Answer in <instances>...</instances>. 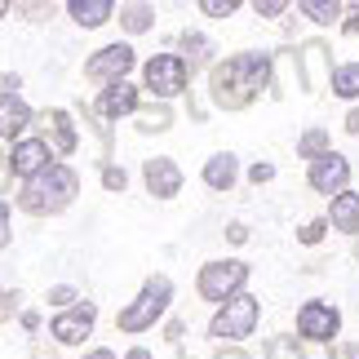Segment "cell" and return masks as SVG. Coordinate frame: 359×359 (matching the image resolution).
Returning a JSON list of instances; mask_svg holds the SVG:
<instances>
[{
	"label": "cell",
	"instance_id": "cell-1",
	"mask_svg": "<svg viewBox=\"0 0 359 359\" xmlns=\"http://www.w3.org/2000/svg\"><path fill=\"white\" fill-rule=\"evenodd\" d=\"M262 89H275V53H231L226 62H217L209 72V98L222 111H244L253 107Z\"/></svg>",
	"mask_w": 359,
	"mask_h": 359
},
{
	"label": "cell",
	"instance_id": "cell-2",
	"mask_svg": "<svg viewBox=\"0 0 359 359\" xmlns=\"http://www.w3.org/2000/svg\"><path fill=\"white\" fill-rule=\"evenodd\" d=\"M80 196V177L72 164H58L53 160L45 173H36L32 182H22L18 191V209L32 213V217H53L62 209H72V200Z\"/></svg>",
	"mask_w": 359,
	"mask_h": 359
},
{
	"label": "cell",
	"instance_id": "cell-3",
	"mask_svg": "<svg viewBox=\"0 0 359 359\" xmlns=\"http://www.w3.org/2000/svg\"><path fill=\"white\" fill-rule=\"evenodd\" d=\"M169 302H173V280L169 275H151L142 284V293L116 315V328L120 333H147V328H156V320L169 311Z\"/></svg>",
	"mask_w": 359,
	"mask_h": 359
},
{
	"label": "cell",
	"instance_id": "cell-4",
	"mask_svg": "<svg viewBox=\"0 0 359 359\" xmlns=\"http://www.w3.org/2000/svg\"><path fill=\"white\" fill-rule=\"evenodd\" d=\"M248 284V262L240 257H226V262H204L200 275H196V293L213 306H226L231 297H240Z\"/></svg>",
	"mask_w": 359,
	"mask_h": 359
},
{
	"label": "cell",
	"instance_id": "cell-5",
	"mask_svg": "<svg viewBox=\"0 0 359 359\" xmlns=\"http://www.w3.org/2000/svg\"><path fill=\"white\" fill-rule=\"evenodd\" d=\"M257 320H262V302L253 293H240V297H231L226 306H217V315L209 320V337L226 341V346H240L244 337H253Z\"/></svg>",
	"mask_w": 359,
	"mask_h": 359
},
{
	"label": "cell",
	"instance_id": "cell-6",
	"mask_svg": "<svg viewBox=\"0 0 359 359\" xmlns=\"http://www.w3.org/2000/svg\"><path fill=\"white\" fill-rule=\"evenodd\" d=\"M142 85L151 89L156 102H169V98H177V93H187L191 67H187L182 53H156V58L142 67Z\"/></svg>",
	"mask_w": 359,
	"mask_h": 359
},
{
	"label": "cell",
	"instance_id": "cell-7",
	"mask_svg": "<svg viewBox=\"0 0 359 359\" xmlns=\"http://www.w3.org/2000/svg\"><path fill=\"white\" fill-rule=\"evenodd\" d=\"M133 45H124V40H116V45H102L98 53H89L85 58V76L93 80V85H120L124 76L133 72Z\"/></svg>",
	"mask_w": 359,
	"mask_h": 359
},
{
	"label": "cell",
	"instance_id": "cell-8",
	"mask_svg": "<svg viewBox=\"0 0 359 359\" xmlns=\"http://www.w3.org/2000/svg\"><path fill=\"white\" fill-rule=\"evenodd\" d=\"M297 333L315 341V346H324V341H333L341 333V311L333 306V302H302L297 306Z\"/></svg>",
	"mask_w": 359,
	"mask_h": 359
},
{
	"label": "cell",
	"instance_id": "cell-9",
	"mask_svg": "<svg viewBox=\"0 0 359 359\" xmlns=\"http://www.w3.org/2000/svg\"><path fill=\"white\" fill-rule=\"evenodd\" d=\"M49 164H53V147L45 137H22V142H13L9 156H5V169H9V177H18V182H32V177L45 173Z\"/></svg>",
	"mask_w": 359,
	"mask_h": 359
},
{
	"label": "cell",
	"instance_id": "cell-10",
	"mask_svg": "<svg viewBox=\"0 0 359 359\" xmlns=\"http://www.w3.org/2000/svg\"><path fill=\"white\" fill-rule=\"evenodd\" d=\"M297 72H302V89L306 93H320L333 85V53H328L324 40H306L297 49Z\"/></svg>",
	"mask_w": 359,
	"mask_h": 359
},
{
	"label": "cell",
	"instance_id": "cell-11",
	"mask_svg": "<svg viewBox=\"0 0 359 359\" xmlns=\"http://www.w3.org/2000/svg\"><path fill=\"white\" fill-rule=\"evenodd\" d=\"M93 324H98V306H93V302H80V306L62 311V315H53L49 337L58 341V346H80V341L93 333Z\"/></svg>",
	"mask_w": 359,
	"mask_h": 359
},
{
	"label": "cell",
	"instance_id": "cell-12",
	"mask_svg": "<svg viewBox=\"0 0 359 359\" xmlns=\"http://www.w3.org/2000/svg\"><path fill=\"white\" fill-rule=\"evenodd\" d=\"M306 182L311 191H320V196H341V191H351V160L346 156H324V160H315L311 169H306Z\"/></svg>",
	"mask_w": 359,
	"mask_h": 359
},
{
	"label": "cell",
	"instance_id": "cell-13",
	"mask_svg": "<svg viewBox=\"0 0 359 359\" xmlns=\"http://www.w3.org/2000/svg\"><path fill=\"white\" fill-rule=\"evenodd\" d=\"M142 182L156 200H173L177 191H182V169H177L173 156H151L142 164Z\"/></svg>",
	"mask_w": 359,
	"mask_h": 359
},
{
	"label": "cell",
	"instance_id": "cell-14",
	"mask_svg": "<svg viewBox=\"0 0 359 359\" xmlns=\"http://www.w3.org/2000/svg\"><path fill=\"white\" fill-rule=\"evenodd\" d=\"M137 111H142V98H137V85H129V80L107 85L98 93V107H93V116H102V120H124V116H137Z\"/></svg>",
	"mask_w": 359,
	"mask_h": 359
},
{
	"label": "cell",
	"instance_id": "cell-15",
	"mask_svg": "<svg viewBox=\"0 0 359 359\" xmlns=\"http://www.w3.org/2000/svg\"><path fill=\"white\" fill-rule=\"evenodd\" d=\"M27 124H32V107L18 93H0V142H22Z\"/></svg>",
	"mask_w": 359,
	"mask_h": 359
},
{
	"label": "cell",
	"instance_id": "cell-16",
	"mask_svg": "<svg viewBox=\"0 0 359 359\" xmlns=\"http://www.w3.org/2000/svg\"><path fill=\"white\" fill-rule=\"evenodd\" d=\"M45 142L58 151V156H72V151L80 147V133H76L72 111H67V107H53V111H45Z\"/></svg>",
	"mask_w": 359,
	"mask_h": 359
},
{
	"label": "cell",
	"instance_id": "cell-17",
	"mask_svg": "<svg viewBox=\"0 0 359 359\" xmlns=\"http://www.w3.org/2000/svg\"><path fill=\"white\" fill-rule=\"evenodd\" d=\"M240 182V160L231 151H217V156L204 160V187L209 191H231Z\"/></svg>",
	"mask_w": 359,
	"mask_h": 359
},
{
	"label": "cell",
	"instance_id": "cell-18",
	"mask_svg": "<svg viewBox=\"0 0 359 359\" xmlns=\"http://www.w3.org/2000/svg\"><path fill=\"white\" fill-rule=\"evenodd\" d=\"M177 49H182V58H187L191 72H196V67H209V72H213V67H217V62H213L217 45H213L204 32H182V36H177Z\"/></svg>",
	"mask_w": 359,
	"mask_h": 359
},
{
	"label": "cell",
	"instance_id": "cell-19",
	"mask_svg": "<svg viewBox=\"0 0 359 359\" xmlns=\"http://www.w3.org/2000/svg\"><path fill=\"white\" fill-rule=\"evenodd\" d=\"M67 13H72V22L76 27H102V22H111V13H116V5L111 0H67Z\"/></svg>",
	"mask_w": 359,
	"mask_h": 359
},
{
	"label": "cell",
	"instance_id": "cell-20",
	"mask_svg": "<svg viewBox=\"0 0 359 359\" xmlns=\"http://www.w3.org/2000/svg\"><path fill=\"white\" fill-rule=\"evenodd\" d=\"M328 226L333 231H346V236H359V196L355 191H341L328 209Z\"/></svg>",
	"mask_w": 359,
	"mask_h": 359
},
{
	"label": "cell",
	"instance_id": "cell-21",
	"mask_svg": "<svg viewBox=\"0 0 359 359\" xmlns=\"http://www.w3.org/2000/svg\"><path fill=\"white\" fill-rule=\"evenodd\" d=\"M341 0H297V13L302 18H311V22H320V27H333L341 18Z\"/></svg>",
	"mask_w": 359,
	"mask_h": 359
},
{
	"label": "cell",
	"instance_id": "cell-22",
	"mask_svg": "<svg viewBox=\"0 0 359 359\" xmlns=\"http://www.w3.org/2000/svg\"><path fill=\"white\" fill-rule=\"evenodd\" d=\"M297 156L302 160H324V156H333V137H328V129H306L297 137Z\"/></svg>",
	"mask_w": 359,
	"mask_h": 359
},
{
	"label": "cell",
	"instance_id": "cell-23",
	"mask_svg": "<svg viewBox=\"0 0 359 359\" xmlns=\"http://www.w3.org/2000/svg\"><path fill=\"white\" fill-rule=\"evenodd\" d=\"M151 22H156V9H151V5H120V27L129 36L151 32Z\"/></svg>",
	"mask_w": 359,
	"mask_h": 359
},
{
	"label": "cell",
	"instance_id": "cell-24",
	"mask_svg": "<svg viewBox=\"0 0 359 359\" xmlns=\"http://www.w3.org/2000/svg\"><path fill=\"white\" fill-rule=\"evenodd\" d=\"M333 93H337V98H346V102L359 98V62H341V67H333Z\"/></svg>",
	"mask_w": 359,
	"mask_h": 359
},
{
	"label": "cell",
	"instance_id": "cell-25",
	"mask_svg": "<svg viewBox=\"0 0 359 359\" xmlns=\"http://www.w3.org/2000/svg\"><path fill=\"white\" fill-rule=\"evenodd\" d=\"M137 129H142V133H169L173 129V111L164 102L147 107V111H137Z\"/></svg>",
	"mask_w": 359,
	"mask_h": 359
},
{
	"label": "cell",
	"instance_id": "cell-26",
	"mask_svg": "<svg viewBox=\"0 0 359 359\" xmlns=\"http://www.w3.org/2000/svg\"><path fill=\"white\" fill-rule=\"evenodd\" d=\"M49 306L58 311V315H62V311H72V306H80L76 288H72V284H53V288H49Z\"/></svg>",
	"mask_w": 359,
	"mask_h": 359
},
{
	"label": "cell",
	"instance_id": "cell-27",
	"mask_svg": "<svg viewBox=\"0 0 359 359\" xmlns=\"http://www.w3.org/2000/svg\"><path fill=\"white\" fill-rule=\"evenodd\" d=\"M266 359H302L297 337H271L266 341Z\"/></svg>",
	"mask_w": 359,
	"mask_h": 359
},
{
	"label": "cell",
	"instance_id": "cell-28",
	"mask_svg": "<svg viewBox=\"0 0 359 359\" xmlns=\"http://www.w3.org/2000/svg\"><path fill=\"white\" fill-rule=\"evenodd\" d=\"M324 231H328V217H311V222L297 231V244H311L315 248V244L324 240Z\"/></svg>",
	"mask_w": 359,
	"mask_h": 359
},
{
	"label": "cell",
	"instance_id": "cell-29",
	"mask_svg": "<svg viewBox=\"0 0 359 359\" xmlns=\"http://www.w3.org/2000/svg\"><path fill=\"white\" fill-rule=\"evenodd\" d=\"M236 9L240 0H200V13H209V18H231Z\"/></svg>",
	"mask_w": 359,
	"mask_h": 359
},
{
	"label": "cell",
	"instance_id": "cell-30",
	"mask_svg": "<svg viewBox=\"0 0 359 359\" xmlns=\"http://www.w3.org/2000/svg\"><path fill=\"white\" fill-rule=\"evenodd\" d=\"M102 187L107 191H124L129 187V173H124L120 164H102Z\"/></svg>",
	"mask_w": 359,
	"mask_h": 359
},
{
	"label": "cell",
	"instance_id": "cell-31",
	"mask_svg": "<svg viewBox=\"0 0 359 359\" xmlns=\"http://www.w3.org/2000/svg\"><path fill=\"white\" fill-rule=\"evenodd\" d=\"M13 315H22L18 311V293H13V288H0V324H9Z\"/></svg>",
	"mask_w": 359,
	"mask_h": 359
},
{
	"label": "cell",
	"instance_id": "cell-32",
	"mask_svg": "<svg viewBox=\"0 0 359 359\" xmlns=\"http://www.w3.org/2000/svg\"><path fill=\"white\" fill-rule=\"evenodd\" d=\"M253 13L257 18H280V13H288V0H253Z\"/></svg>",
	"mask_w": 359,
	"mask_h": 359
},
{
	"label": "cell",
	"instance_id": "cell-33",
	"mask_svg": "<svg viewBox=\"0 0 359 359\" xmlns=\"http://www.w3.org/2000/svg\"><path fill=\"white\" fill-rule=\"evenodd\" d=\"M271 177H275V164H266V160H257L253 169H248V182H253V187H262V182H271Z\"/></svg>",
	"mask_w": 359,
	"mask_h": 359
},
{
	"label": "cell",
	"instance_id": "cell-34",
	"mask_svg": "<svg viewBox=\"0 0 359 359\" xmlns=\"http://www.w3.org/2000/svg\"><path fill=\"white\" fill-rule=\"evenodd\" d=\"M9 236H13V231H9V204L0 200V253L9 248Z\"/></svg>",
	"mask_w": 359,
	"mask_h": 359
},
{
	"label": "cell",
	"instance_id": "cell-35",
	"mask_svg": "<svg viewBox=\"0 0 359 359\" xmlns=\"http://www.w3.org/2000/svg\"><path fill=\"white\" fill-rule=\"evenodd\" d=\"M226 240H231V244H244V240H248V226H244V222H231V226H226Z\"/></svg>",
	"mask_w": 359,
	"mask_h": 359
},
{
	"label": "cell",
	"instance_id": "cell-36",
	"mask_svg": "<svg viewBox=\"0 0 359 359\" xmlns=\"http://www.w3.org/2000/svg\"><path fill=\"white\" fill-rule=\"evenodd\" d=\"M18 89H22V76L18 72H9L5 80H0V93H18Z\"/></svg>",
	"mask_w": 359,
	"mask_h": 359
},
{
	"label": "cell",
	"instance_id": "cell-37",
	"mask_svg": "<svg viewBox=\"0 0 359 359\" xmlns=\"http://www.w3.org/2000/svg\"><path fill=\"white\" fill-rule=\"evenodd\" d=\"M18 324L27 328V333H36V328H40V311H22V315H18Z\"/></svg>",
	"mask_w": 359,
	"mask_h": 359
},
{
	"label": "cell",
	"instance_id": "cell-38",
	"mask_svg": "<svg viewBox=\"0 0 359 359\" xmlns=\"http://www.w3.org/2000/svg\"><path fill=\"white\" fill-rule=\"evenodd\" d=\"M213 359H248V355H244V351H240V346H222V351H217V355H213Z\"/></svg>",
	"mask_w": 359,
	"mask_h": 359
},
{
	"label": "cell",
	"instance_id": "cell-39",
	"mask_svg": "<svg viewBox=\"0 0 359 359\" xmlns=\"http://www.w3.org/2000/svg\"><path fill=\"white\" fill-rule=\"evenodd\" d=\"M32 359H58V351H49V346H40V341H36V346H32Z\"/></svg>",
	"mask_w": 359,
	"mask_h": 359
},
{
	"label": "cell",
	"instance_id": "cell-40",
	"mask_svg": "<svg viewBox=\"0 0 359 359\" xmlns=\"http://www.w3.org/2000/svg\"><path fill=\"white\" fill-rule=\"evenodd\" d=\"M124 359H156V355H151L147 346H133V351H124Z\"/></svg>",
	"mask_w": 359,
	"mask_h": 359
},
{
	"label": "cell",
	"instance_id": "cell-41",
	"mask_svg": "<svg viewBox=\"0 0 359 359\" xmlns=\"http://www.w3.org/2000/svg\"><path fill=\"white\" fill-rule=\"evenodd\" d=\"M80 359H116V355L107 351V346H98V351H85V355H80Z\"/></svg>",
	"mask_w": 359,
	"mask_h": 359
},
{
	"label": "cell",
	"instance_id": "cell-42",
	"mask_svg": "<svg viewBox=\"0 0 359 359\" xmlns=\"http://www.w3.org/2000/svg\"><path fill=\"white\" fill-rule=\"evenodd\" d=\"M346 133H355V137H359V107H355V111L346 116Z\"/></svg>",
	"mask_w": 359,
	"mask_h": 359
},
{
	"label": "cell",
	"instance_id": "cell-43",
	"mask_svg": "<svg viewBox=\"0 0 359 359\" xmlns=\"http://www.w3.org/2000/svg\"><path fill=\"white\" fill-rule=\"evenodd\" d=\"M341 32H346V36H359V13H355V18H346V22H341Z\"/></svg>",
	"mask_w": 359,
	"mask_h": 359
},
{
	"label": "cell",
	"instance_id": "cell-44",
	"mask_svg": "<svg viewBox=\"0 0 359 359\" xmlns=\"http://www.w3.org/2000/svg\"><path fill=\"white\" fill-rule=\"evenodd\" d=\"M346 359H359V341H351V346H346Z\"/></svg>",
	"mask_w": 359,
	"mask_h": 359
},
{
	"label": "cell",
	"instance_id": "cell-45",
	"mask_svg": "<svg viewBox=\"0 0 359 359\" xmlns=\"http://www.w3.org/2000/svg\"><path fill=\"white\" fill-rule=\"evenodd\" d=\"M5 13H13V5H9V0H0V18H5Z\"/></svg>",
	"mask_w": 359,
	"mask_h": 359
},
{
	"label": "cell",
	"instance_id": "cell-46",
	"mask_svg": "<svg viewBox=\"0 0 359 359\" xmlns=\"http://www.w3.org/2000/svg\"><path fill=\"white\" fill-rule=\"evenodd\" d=\"M355 257H359V244H355Z\"/></svg>",
	"mask_w": 359,
	"mask_h": 359
}]
</instances>
